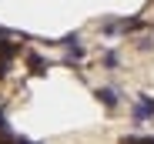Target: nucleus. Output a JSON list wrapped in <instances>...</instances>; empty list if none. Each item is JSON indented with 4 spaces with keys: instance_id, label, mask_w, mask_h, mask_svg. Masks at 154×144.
I'll list each match as a JSON object with an SVG mask.
<instances>
[{
    "instance_id": "nucleus-1",
    "label": "nucleus",
    "mask_w": 154,
    "mask_h": 144,
    "mask_svg": "<svg viewBox=\"0 0 154 144\" xmlns=\"http://www.w3.org/2000/svg\"><path fill=\"white\" fill-rule=\"evenodd\" d=\"M154 114V97H141V104H134V121H147Z\"/></svg>"
},
{
    "instance_id": "nucleus-2",
    "label": "nucleus",
    "mask_w": 154,
    "mask_h": 144,
    "mask_svg": "<svg viewBox=\"0 0 154 144\" xmlns=\"http://www.w3.org/2000/svg\"><path fill=\"white\" fill-rule=\"evenodd\" d=\"M97 101H104V107H117V90L114 87H100L97 90Z\"/></svg>"
}]
</instances>
